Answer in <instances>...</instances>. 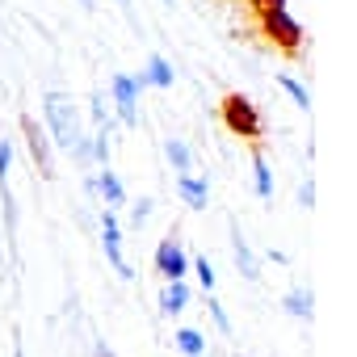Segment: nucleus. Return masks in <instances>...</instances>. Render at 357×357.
Instances as JSON below:
<instances>
[{
    "label": "nucleus",
    "instance_id": "obj_2",
    "mask_svg": "<svg viewBox=\"0 0 357 357\" xmlns=\"http://www.w3.org/2000/svg\"><path fill=\"white\" fill-rule=\"evenodd\" d=\"M257 22H261V34L269 38V47L273 51H282L286 59H298L303 55V26L286 13V9H269V13H257Z\"/></svg>",
    "mask_w": 357,
    "mask_h": 357
},
{
    "label": "nucleus",
    "instance_id": "obj_14",
    "mask_svg": "<svg viewBox=\"0 0 357 357\" xmlns=\"http://www.w3.org/2000/svg\"><path fill=\"white\" fill-rule=\"evenodd\" d=\"M176 349H181L185 357H206V340H202L198 328H181V332H176Z\"/></svg>",
    "mask_w": 357,
    "mask_h": 357
},
{
    "label": "nucleus",
    "instance_id": "obj_10",
    "mask_svg": "<svg viewBox=\"0 0 357 357\" xmlns=\"http://www.w3.org/2000/svg\"><path fill=\"white\" fill-rule=\"evenodd\" d=\"M190 307V286L185 282H168L164 290H160V311L164 315H181Z\"/></svg>",
    "mask_w": 357,
    "mask_h": 357
},
{
    "label": "nucleus",
    "instance_id": "obj_16",
    "mask_svg": "<svg viewBox=\"0 0 357 357\" xmlns=\"http://www.w3.org/2000/svg\"><path fill=\"white\" fill-rule=\"evenodd\" d=\"M278 84H282V89L290 93V101H294L298 109H311V93H307V89H303V84H298L294 76H286V72H282V76H278Z\"/></svg>",
    "mask_w": 357,
    "mask_h": 357
},
{
    "label": "nucleus",
    "instance_id": "obj_13",
    "mask_svg": "<svg viewBox=\"0 0 357 357\" xmlns=\"http://www.w3.org/2000/svg\"><path fill=\"white\" fill-rule=\"evenodd\" d=\"M139 84H155V89H168V84H172V68H168V59H164V55H151V63H147V76H143Z\"/></svg>",
    "mask_w": 357,
    "mask_h": 357
},
{
    "label": "nucleus",
    "instance_id": "obj_5",
    "mask_svg": "<svg viewBox=\"0 0 357 357\" xmlns=\"http://www.w3.org/2000/svg\"><path fill=\"white\" fill-rule=\"evenodd\" d=\"M155 269L168 278V282H185V269H190V261H185V252H181V244H176L172 236L155 248Z\"/></svg>",
    "mask_w": 357,
    "mask_h": 357
},
{
    "label": "nucleus",
    "instance_id": "obj_23",
    "mask_svg": "<svg viewBox=\"0 0 357 357\" xmlns=\"http://www.w3.org/2000/svg\"><path fill=\"white\" fill-rule=\"evenodd\" d=\"M298 202H303V206H311V202H315V190H311V181L298 190Z\"/></svg>",
    "mask_w": 357,
    "mask_h": 357
},
{
    "label": "nucleus",
    "instance_id": "obj_8",
    "mask_svg": "<svg viewBox=\"0 0 357 357\" xmlns=\"http://www.w3.org/2000/svg\"><path fill=\"white\" fill-rule=\"evenodd\" d=\"M176 194L185 198L190 211H206L211 206V185L202 181V176H176Z\"/></svg>",
    "mask_w": 357,
    "mask_h": 357
},
{
    "label": "nucleus",
    "instance_id": "obj_18",
    "mask_svg": "<svg viewBox=\"0 0 357 357\" xmlns=\"http://www.w3.org/2000/svg\"><path fill=\"white\" fill-rule=\"evenodd\" d=\"M194 273H198V282H202L206 290H215V269H211L206 257H194Z\"/></svg>",
    "mask_w": 357,
    "mask_h": 357
},
{
    "label": "nucleus",
    "instance_id": "obj_17",
    "mask_svg": "<svg viewBox=\"0 0 357 357\" xmlns=\"http://www.w3.org/2000/svg\"><path fill=\"white\" fill-rule=\"evenodd\" d=\"M252 176H257V194H261V198H273V176H269V164H265L261 155L252 160Z\"/></svg>",
    "mask_w": 357,
    "mask_h": 357
},
{
    "label": "nucleus",
    "instance_id": "obj_4",
    "mask_svg": "<svg viewBox=\"0 0 357 357\" xmlns=\"http://www.w3.org/2000/svg\"><path fill=\"white\" fill-rule=\"evenodd\" d=\"M101 244H105V257H109V265L118 269V278H135V269L122 261V231H118V215L114 211H105L101 215Z\"/></svg>",
    "mask_w": 357,
    "mask_h": 357
},
{
    "label": "nucleus",
    "instance_id": "obj_12",
    "mask_svg": "<svg viewBox=\"0 0 357 357\" xmlns=\"http://www.w3.org/2000/svg\"><path fill=\"white\" fill-rule=\"evenodd\" d=\"M164 155H168V164L181 172V176H190V168H194V155H190V147L181 143V139H168L164 143Z\"/></svg>",
    "mask_w": 357,
    "mask_h": 357
},
{
    "label": "nucleus",
    "instance_id": "obj_9",
    "mask_svg": "<svg viewBox=\"0 0 357 357\" xmlns=\"http://www.w3.org/2000/svg\"><path fill=\"white\" fill-rule=\"evenodd\" d=\"M231 252H236V265H240V273L252 282V278H261V261L252 257V248L244 244V236H240V227L231 223Z\"/></svg>",
    "mask_w": 357,
    "mask_h": 357
},
{
    "label": "nucleus",
    "instance_id": "obj_24",
    "mask_svg": "<svg viewBox=\"0 0 357 357\" xmlns=\"http://www.w3.org/2000/svg\"><path fill=\"white\" fill-rule=\"evenodd\" d=\"M76 5H84V9H93V0H76Z\"/></svg>",
    "mask_w": 357,
    "mask_h": 357
},
{
    "label": "nucleus",
    "instance_id": "obj_7",
    "mask_svg": "<svg viewBox=\"0 0 357 357\" xmlns=\"http://www.w3.org/2000/svg\"><path fill=\"white\" fill-rule=\"evenodd\" d=\"M114 105H118V118L126 122V126H135L139 122V80H130V76H114Z\"/></svg>",
    "mask_w": 357,
    "mask_h": 357
},
{
    "label": "nucleus",
    "instance_id": "obj_6",
    "mask_svg": "<svg viewBox=\"0 0 357 357\" xmlns=\"http://www.w3.org/2000/svg\"><path fill=\"white\" fill-rule=\"evenodd\" d=\"M22 130H26V143H30V155H34L38 172H43V176H55V168H51V139H47V130H43L34 118H22Z\"/></svg>",
    "mask_w": 357,
    "mask_h": 357
},
{
    "label": "nucleus",
    "instance_id": "obj_19",
    "mask_svg": "<svg viewBox=\"0 0 357 357\" xmlns=\"http://www.w3.org/2000/svg\"><path fill=\"white\" fill-rule=\"evenodd\" d=\"M206 307H211V319H215V324H219V332H223V336H227V332H231V319H227V311H223V307H219V298H211V303H206Z\"/></svg>",
    "mask_w": 357,
    "mask_h": 357
},
{
    "label": "nucleus",
    "instance_id": "obj_22",
    "mask_svg": "<svg viewBox=\"0 0 357 357\" xmlns=\"http://www.w3.org/2000/svg\"><path fill=\"white\" fill-rule=\"evenodd\" d=\"M147 211H151V198H139V202H135V223H143Z\"/></svg>",
    "mask_w": 357,
    "mask_h": 357
},
{
    "label": "nucleus",
    "instance_id": "obj_11",
    "mask_svg": "<svg viewBox=\"0 0 357 357\" xmlns=\"http://www.w3.org/2000/svg\"><path fill=\"white\" fill-rule=\"evenodd\" d=\"M282 307H286L294 319H311V311H315V298H311V290H307V286H298V290H290V294L282 298Z\"/></svg>",
    "mask_w": 357,
    "mask_h": 357
},
{
    "label": "nucleus",
    "instance_id": "obj_15",
    "mask_svg": "<svg viewBox=\"0 0 357 357\" xmlns=\"http://www.w3.org/2000/svg\"><path fill=\"white\" fill-rule=\"evenodd\" d=\"M97 194H101L109 206H122V202H126V194H122V181H118L114 172H101V176H97Z\"/></svg>",
    "mask_w": 357,
    "mask_h": 357
},
{
    "label": "nucleus",
    "instance_id": "obj_21",
    "mask_svg": "<svg viewBox=\"0 0 357 357\" xmlns=\"http://www.w3.org/2000/svg\"><path fill=\"white\" fill-rule=\"evenodd\" d=\"M269 9H286V0H252V13H269Z\"/></svg>",
    "mask_w": 357,
    "mask_h": 357
},
{
    "label": "nucleus",
    "instance_id": "obj_1",
    "mask_svg": "<svg viewBox=\"0 0 357 357\" xmlns=\"http://www.w3.org/2000/svg\"><path fill=\"white\" fill-rule=\"evenodd\" d=\"M47 130H51V139L68 151V155H76L80 164H89L93 160V143H89V135H84V126H80V109H76V101L68 97V93H47Z\"/></svg>",
    "mask_w": 357,
    "mask_h": 357
},
{
    "label": "nucleus",
    "instance_id": "obj_3",
    "mask_svg": "<svg viewBox=\"0 0 357 357\" xmlns=\"http://www.w3.org/2000/svg\"><path fill=\"white\" fill-rule=\"evenodd\" d=\"M219 118H223V126L231 130V135H240V139H261V130H265V122H261V109L244 97V93H227L223 101H219Z\"/></svg>",
    "mask_w": 357,
    "mask_h": 357
},
{
    "label": "nucleus",
    "instance_id": "obj_25",
    "mask_svg": "<svg viewBox=\"0 0 357 357\" xmlns=\"http://www.w3.org/2000/svg\"><path fill=\"white\" fill-rule=\"evenodd\" d=\"M118 5H122V9H126V13H130V0H118Z\"/></svg>",
    "mask_w": 357,
    "mask_h": 357
},
{
    "label": "nucleus",
    "instance_id": "obj_20",
    "mask_svg": "<svg viewBox=\"0 0 357 357\" xmlns=\"http://www.w3.org/2000/svg\"><path fill=\"white\" fill-rule=\"evenodd\" d=\"M9 160H13V147L0 139V185H9Z\"/></svg>",
    "mask_w": 357,
    "mask_h": 357
}]
</instances>
